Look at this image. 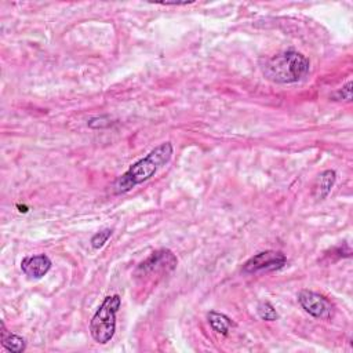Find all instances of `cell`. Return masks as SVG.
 <instances>
[{"mask_svg": "<svg viewBox=\"0 0 353 353\" xmlns=\"http://www.w3.org/2000/svg\"><path fill=\"white\" fill-rule=\"evenodd\" d=\"M335 179H336V174L334 170H325V171L320 172L312 186L313 199L324 200L330 194V192L335 183Z\"/></svg>", "mask_w": 353, "mask_h": 353, "instance_id": "cell-8", "label": "cell"}, {"mask_svg": "<svg viewBox=\"0 0 353 353\" xmlns=\"http://www.w3.org/2000/svg\"><path fill=\"white\" fill-rule=\"evenodd\" d=\"M51 269V259L46 254L25 256L21 261V270L29 279H41Z\"/></svg>", "mask_w": 353, "mask_h": 353, "instance_id": "cell-7", "label": "cell"}, {"mask_svg": "<svg viewBox=\"0 0 353 353\" xmlns=\"http://www.w3.org/2000/svg\"><path fill=\"white\" fill-rule=\"evenodd\" d=\"M261 69L268 80L277 84H291L309 73L310 62L303 54L290 50L268 58Z\"/></svg>", "mask_w": 353, "mask_h": 353, "instance_id": "cell-2", "label": "cell"}, {"mask_svg": "<svg viewBox=\"0 0 353 353\" xmlns=\"http://www.w3.org/2000/svg\"><path fill=\"white\" fill-rule=\"evenodd\" d=\"M121 298L114 294L103 299L90 321V332L97 343H108L116 331V313L120 309Z\"/></svg>", "mask_w": 353, "mask_h": 353, "instance_id": "cell-3", "label": "cell"}, {"mask_svg": "<svg viewBox=\"0 0 353 353\" xmlns=\"http://www.w3.org/2000/svg\"><path fill=\"white\" fill-rule=\"evenodd\" d=\"M112 236V229H103L101 232H97L92 237H91V247L94 250H99L101 247L105 245V243L108 241V239Z\"/></svg>", "mask_w": 353, "mask_h": 353, "instance_id": "cell-12", "label": "cell"}, {"mask_svg": "<svg viewBox=\"0 0 353 353\" xmlns=\"http://www.w3.org/2000/svg\"><path fill=\"white\" fill-rule=\"evenodd\" d=\"M207 319H208V323H210L211 328L215 332H218V334H221L223 336H226L229 334V328L232 325V320L228 316H225L222 313H218V312H210Z\"/></svg>", "mask_w": 353, "mask_h": 353, "instance_id": "cell-10", "label": "cell"}, {"mask_svg": "<svg viewBox=\"0 0 353 353\" xmlns=\"http://www.w3.org/2000/svg\"><path fill=\"white\" fill-rule=\"evenodd\" d=\"M176 263H178L176 256L170 250L161 248V250L152 252L150 256L138 266V272H141L142 274H148V273H153V272L154 273L171 272L175 269Z\"/></svg>", "mask_w": 353, "mask_h": 353, "instance_id": "cell-6", "label": "cell"}, {"mask_svg": "<svg viewBox=\"0 0 353 353\" xmlns=\"http://www.w3.org/2000/svg\"><path fill=\"white\" fill-rule=\"evenodd\" d=\"M1 345L4 349L12 353H22L26 347L25 339L17 334H12L11 331H7L4 323H1Z\"/></svg>", "mask_w": 353, "mask_h": 353, "instance_id": "cell-9", "label": "cell"}, {"mask_svg": "<svg viewBox=\"0 0 353 353\" xmlns=\"http://www.w3.org/2000/svg\"><path fill=\"white\" fill-rule=\"evenodd\" d=\"M287 262L285 255L281 251H262L256 255L251 256L244 265L243 272L244 273H258V272H272L281 269Z\"/></svg>", "mask_w": 353, "mask_h": 353, "instance_id": "cell-5", "label": "cell"}, {"mask_svg": "<svg viewBox=\"0 0 353 353\" xmlns=\"http://www.w3.org/2000/svg\"><path fill=\"white\" fill-rule=\"evenodd\" d=\"M335 99H345V101H350L352 99V81H347L341 90H338L334 94Z\"/></svg>", "mask_w": 353, "mask_h": 353, "instance_id": "cell-13", "label": "cell"}, {"mask_svg": "<svg viewBox=\"0 0 353 353\" xmlns=\"http://www.w3.org/2000/svg\"><path fill=\"white\" fill-rule=\"evenodd\" d=\"M172 153L174 148L171 142H163L152 149L145 157L130 165V168L114 182V193H127L137 185L150 179L160 168L170 163Z\"/></svg>", "mask_w": 353, "mask_h": 353, "instance_id": "cell-1", "label": "cell"}, {"mask_svg": "<svg viewBox=\"0 0 353 353\" xmlns=\"http://www.w3.org/2000/svg\"><path fill=\"white\" fill-rule=\"evenodd\" d=\"M298 302L306 313L316 319L330 320L334 316V306L331 302L314 291L302 290L298 294Z\"/></svg>", "mask_w": 353, "mask_h": 353, "instance_id": "cell-4", "label": "cell"}, {"mask_svg": "<svg viewBox=\"0 0 353 353\" xmlns=\"http://www.w3.org/2000/svg\"><path fill=\"white\" fill-rule=\"evenodd\" d=\"M256 313L258 316L265 320V321H274L279 319V313L276 309L269 303V302H261L256 306Z\"/></svg>", "mask_w": 353, "mask_h": 353, "instance_id": "cell-11", "label": "cell"}]
</instances>
